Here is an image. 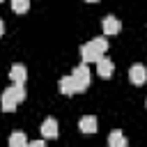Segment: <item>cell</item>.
Masks as SVG:
<instances>
[{
    "label": "cell",
    "instance_id": "cell-4",
    "mask_svg": "<svg viewBox=\"0 0 147 147\" xmlns=\"http://www.w3.org/2000/svg\"><path fill=\"white\" fill-rule=\"evenodd\" d=\"M129 80H131L133 85H142V83H147V67H142V64H133V67L129 69Z\"/></svg>",
    "mask_w": 147,
    "mask_h": 147
},
{
    "label": "cell",
    "instance_id": "cell-14",
    "mask_svg": "<svg viewBox=\"0 0 147 147\" xmlns=\"http://www.w3.org/2000/svg\"><path fill=\"white\" fill-rule=\"evenodd\" d=\"M28 147H44V140H28Z\"/></svg>",
    "mask_w": 147,
    "mask_h": 147
},
{
    "label": "cell",
    "instance_id": "cell-10",
    "mask_svg": "<svg viewBox=\"0 0 147 147\" xmlns=\"http://www.w3.org/2000/svg\"><path fill=\"white\" fill-rule=\"evenodd\" d=\"M60 92H62L64 96H71V94H76V85H74V78H71V74L60 78Z\"/></svg>",
    "mask_w": 147,
    "mask_h": 147
},
{
    "label": "cell",
    "instance_id": "cell-5",
    "mask_svg": "<svg viewBox=\"0 0 147 147\" xmlns=\"http://www.w3.org/2000/svg\"><path fill=\"white\" fill-rule=\"evenodd\" d=\"M101 28H103V34H106V37H115V34L122 30V23H119L115 16H106L103 23H101Z\"/></svg>",
    "mask_w": 147,
    "mask_h": 147
},
{
    "label": "cell",
    "instance_id": "cell-15",
    "mask_svg": "<svg viewBox=\"0 0 147 147\" xmlns=\"http://www.w3.org/2000/svg\"><path fill=\"white\" fill-rule=\"evenodd\" d=\"M5 34V23H2V18H0V37Z\"/></svg>",
    "mask_w": 147,
    "mask_h": 147
},
{
    "label": "cell",
    "instance_id": "cell-2",
    "mask_svg": "<svg viewBox=\"0 0 147 147\" xmlns=\"http://www.w3.org/2000/svg\"><path fill=\"white\" fill-rule=\"evenodd\" d=\"M25 99V87L23 85H11V87H7L5 92H2V99H0V103H2V110L5 113H11L21 101Z\"/></svg>",
    "mask_w": 147,
    "mask_h": 147
},
{
    "label": "cell",
    "instance_id": "cell-12",
    "mask_svg": "<svg viewBox=\"0 0 147 147\" xmlns=\"http://www.w3.org/2000/svg\"><path fill=\"white\" fill-rule=\"evenodd\" d=\"M108 145H110V147H124V145H126L124 133H122V131H113V133L108 136Z\"/></svg>",
    "mask_w": 147,
    "mask_h": 147
},
{
    "label": "cell",
    "instance_id": "cell-7",
    "mask_svg": "<svg viewBox=\"0 0 147 147\" xmlns=\"http://www.w3.org/2000/svg\"><path fill=\"white\" fill-rule=\"evenodd\" d=\"M9 78H11V83L23 85L25 78H28V69H25L23 64H11V69H9Z\"/></svg>",
    "mask_w": 147,
    "mask_h": 147
},
{
    "label": "cell",
    "instance_id": "cell-8",
    "mask_svg": "<svg viewBox=\"0 0 147 147\" xmlns=\"http://www.w3.org/2000/svg\"><path fill=\"white\" fill-rule=\"evenodd\" d=\"M57 133H60L57 122H55L53 117L44 119V124H41V136H44V138H57Z\"/></svg>",
    "mask_w": 147,
    "mask_h": 147
},
{
    "label": "cell",
    "instance_id": "cell-11",
    "mask_svg": "<svg viewBox=\"0 0 147 147\" xmlns=\"http://www.w3.org/2000/svg\"><path fill=\"white\" fill-rule=\"evenodd\" d=\"M9 147H28V138H25V133L14 131V133L9 136Z\"/></svg>",
    "mask_w": 147,
    "mask_h": 147
},
{
    "label": "cell",
    "instance_id": "cell-1",
    "mask_svg": "<svg viewBox=\"0 0 147 147\" xmlns=\"http://www.w3.org/2000/svg\"><path fill=\"white\" fill-rule=\"evenodd\" d=\"M106 51H108V41H106V37H96V39H92V41H87V44L80 46V60H83L85 64L96 62Z\"/></svg>",
    "mask_w": 147,
    "mask_h": 147
},
{
    "label": "cell",
    "instance_id": "cell-16",
    "mask_svg": "<svg viewBox=\"0 0 147 147\" xmlns=\"http://www.w3.org/2000/svg\"><path fill=\"white\" fill-rule=\"evenodd\" d=\"M87 2H99V0H87Z\"/></svg>",
    "mask_w": 147,
    "mask_h": 147
},
{
    "label": "cell",
    "instance_id": "cell-13",
    "mask_svg": "<svg viewBox=\"0 0 147 147\" xmlns=\"http://www.w3.org/2000/svg\"><path fill=\"white\" fill-rule=\"evenodd\" d=\"M11 9L16 14H25L30 9V0H11Z\"/></svg>",
    "mask_w": 147,
    "mask_h": 147
},
{
    "label": "cell",
    "instance_id": "cell-3",
    "mask_svg": "<svg viewBox=\"0 0 147 147\" xmlns=\"http://www.w3.org/2000/svg\"><path fill=\"white\" fill-rule=\"evenodd\" d=\"M71 78H74V85H76V94L78 92H85L87 90V85H90V80H92V74H90V67L83 62V64H78L74 71H71Z\"/></svg>",
    "mask_w": 147,
    "mask_h": 147
},
{
    "label": "cell",
    "instance_id": "cell-9",
    "mask_svg": "<svg viewBox=\"0 0 147 147\" xmlns=\"http://www.w3.org/2000/svg\"><path fill=\"white\" fill-rule=\"evenodd\" d=\"M78 129H80L83 133H96V117H94V115H85V117H80Z\"/></svg>",
    "mask_w": 147,
    "mask_h": 147
},
{
    "label": "cell",
    "instance_id": "cell-6",
    "mask_svg": "<svg viewBox=\"0 0 147 147\" xmlns=\"http://www.w3.org/2000/svg\"><path fill=\"white\" fill-rule=\"evenodd\" d=\"M94 64H96V74H99L101 78H110V76H113V71H115V64H113L108 57H103V55H101Z\"/></svg>",
    "mask_w": 147,
    "mask_h": 147
}]
</instances>
